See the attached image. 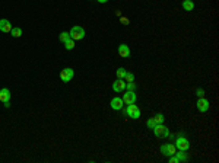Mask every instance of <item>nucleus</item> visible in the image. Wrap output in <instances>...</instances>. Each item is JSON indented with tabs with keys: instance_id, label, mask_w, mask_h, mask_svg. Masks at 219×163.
Segmentation results:
<instances>
[{
	"instance_id": "nucleus-1",
	"label": "nucleus",
	"mask_w": 219,
	"mask_h": 163,
	"mask_svg": "<svg viewBox=\"0 0 219 163\" xmlns=\"http://www.w3.org/2000/svg\"><path fill=\"white\" fill-rule=\"evenodd\" d=\"M124 114H126V115H129L132 119L140 118V109H139V107H137V105H135V103H130V105H127V108L124 109Z\"/></svg>"
},
{
	"instance_id": "nucleus-2",
	"label": "nucleus",
	"mask_w": 219,
	"mask_h": 163,
	"mask_svg": "<svg viewBox=\"0 0 219 163\" xmlns=\"http://www.w3.org/2000/svg\"><path fill=\"white\" fill-rule=\"evenodd\" d=\"M70 38L72 40H75V41H79V40H83L85 38V29L82 28V26H73L72 29H70Z\"/></svg>"
},
{
	"instance_id": "nucleus-3",
	"label": "nucleus",
	"mask_w": 219,
	"mask_h": 163,
	"mask_svg": "<svg viewBox=\"0 0 219 163\" xmlns=\"http://www.w3.org/2000/svg\"><path fill=\"white\" fill-rule=\"evenodd\" d=\"M175 147H177V150H180V152H187V150L190 149V141L187 140L185 137L180 135V137L175 140Z\"/></svg>"
},
{
	"instance_id": "nucleus-4",
	"label": "nucleus",
	"mask_w": 219,
	"mask_h": 163,
	"mask_svg": "<svg viewBox=\"0 0 219 163\" xmlns=\"http://www.w3.org/2000/svg\"><path fill=\"white\" fill-rule=\"evenodd\" d=\"M152 131H153V134L156 135L158 138H164V137H167V135L169 134L168 128L164 125V122L162 124H156V125L153 127V130H152Z\"/></svg>"
},
{
	"instance_id": "nucleus-5",
	"label": "nucleus",
	"mask_w": 219,
	"mask_h": 163,
	"mask_svg": "<svg viewBox=\"0 0 219 163\" xmlns=\"http://www.w3.org/2000/svg\"><path fill=\"white\" fill-rule=\"evenodd\" d=\"M10 90L7 89V87H3V89H0V102H3L5 103L6 108L10 107Z\"/></svg>"
},
{
	"instance_id": "nucleus-6",
	"label": "nucleus",
	"mask_w": 219,
	"mask_h": 163,
	"mask_svg": "<svg viewBox=\"0 0 219 163\" xmlns=\"http://www.w3.org/2000/svg\"><path fill=\"white\" fill-rule=\"evenodd\" d=\"M73 76H75V72H73V68H70V67L63 68L62 72H60V79H62V82H64V83L70 82V80L73 79Z\"/></svg>"
},
{
	"instance_id": "nucleus-7",
	"label": "nucleus",
	"mask_w": 219,
	"mask_h": 163,
	"mask_svg": "<svg viewBox=\"0 0 219 163\" xmlns=\"http://www.w3.org/2000/svg\"><path fill=\"white\" fill-rule=\"evenodd\" d=\"M196 107H197V109H199V112H206L209 109V107H210V102H209L206 98H199Z\"/></svg>"
},
{
	"instance_id": "nucleus-8",
	"label": "nucleus",
	"mask_w": 219,
	"mask_h": 163,
	"mask_svg": "<svg viewBox=\"0 0 219 163\" xmlns=\"http://www.w3.org/2000/svg\"><path fill=\"white\" fill-rule=\"evenodd\" d=\"M121 99H123L124 105H130V103H135L136 99H137V96H136L135 92H132V90H127V93H124Z\"/></svg>"
},
{
	"instance_id": "nucleus-9",
	"label": "nucleus",
	"mask_w": 219,
	"mask_h": 163,
	"mask_svg": "<svg viewBox=\"0 0 219 163\" xmlns=\"http://www.w3.org/2000/svg\"><path fill=\"white\" fill-rule=\"evenodd\" d=\"M110 107L114 109V111H120V109H123L124 107V102L121 98H118V96H116V98H112L111 102H110Z\"/></svg>"
},
{
	"instance_id": "nucleus-10",
	"label": "nucleus",
	"mask_w": 219,
	"mask_h": 163,
	"mask_svg": "<svg viewBox=\"0 0 219 163\" xmlns=\"http://www.w3.org/2000/svg\"><path fill=\"white\" fill-rule=\"evenodd\" d=\"M124 89H126V82H124V79H117L112 83V90H114V92L120 93V92H123Z\"/></svg>"
},
{
	"instance_id": "nucleus-11",
	"label": "nucleus",
	"mask_w": 219,
	"mask_h": 163,
	"mask_svg": "<svg viewBox=\"0 0 219 163\" xmlns=\"http://www.w3.org/2000/svg\"><path fill=\"white\" fill-rule=\"evenodd\" d=\"M0 31L5 34H10L12 31V23L7 19H0Z\"/></svg>"
},
{
	"instance_id": "nucleus-12",
	"label": "nucleus",
	"mask_w": 219,
	"mask_h": 163,
	"mask_svg": "<svg viewBox=\"0 0 219 163\" xmlns=\"http://www.w3.org/2000/svg\"><path fill=\"white\" fill-rule=\"evenodd\" d=\"M118 54L120 57H123V58H129L130 57V48L127 44H121L118 47Z\"/></svg>"
},
{
	"instance_id": "nucleus-13",
	"label": "nucleus",
	"mask_w": 219,
	"mask_h": 163,
	"mask_svg": "<svg viewBox=\"0 0 219 163\" xmlns=\"http://www.w3.org/2000/svg\"><path fill=\"white\" fill-rule=\"evenodd\" d=\"M183 9H184V10H193V9H194L193 0H184V2H183Z\"/></svg>"
},
{
	"instance_id": "nucleus-14",
	"label": "nucleus",
	"mask_w": 219,
	"mask_h": 163,
	"mask_svg": "<svg viewBox=\"0 0 219 163\" xmlns=\"http://www.w3.org/2000/svg\"><path fill=\"white\" fill-rule=\"evenodd\" d=\"M10 34H12V37H13V38H19V37L22 35V29L19 28V26H16V28H12Z\"/></svg>"
},
{
	"instance_id": "nucleus-15",
	"label": "nucleus",
	"mask_w": 219,
	"mask_h": 163,
	"mask_svg": "<svg viewBox=\"0 0 219 163\" xmlns=\"http://www.w3.org/2000/svg\"><path fill=\"white\" fill-rule=\"evenodd\" d=\"M64 48H66V50H69V51L73 50V48H75V40L69 38V40L64 42Z\"/></svg>"
},
{
	"instance_id": "nucleus-16",
	"label": "nucleus",
	"mask_w": 219,
	"mask_h": 163,
	"mask_svg": "<svg viewBox=\"0 0 219 163\" xmlns=\"http://www.w3.org/2000/svg\"><path fill=\"white\" fill-rule=\"evenodd\" d=\"M69 38H70V34H69V32H62V34L59 35V40L62 41L63 44H64V42H66Z\"/></svg>"
},
{
	"instance_id": "nucleus-17",
	"label": "nucleus",
	"mask_w": 219,
	"mask_h": 163,
	"mask_svg": "<svg viewBox=\"0 0 219 163\" xmlns=\"http://www.w3.org/2000/svg\"><path fill=\"white\" fill-rule=\"evenodd\" d=\"M126 68H123V67H120V68H117V79H124V76H126Z\"/></svg>"
},
{
	"instance_id": "nucleus-18",
	"label": "nucleus",
	"mask_w": 219,
	"mask_h": 163,
	"mask_svg": "<svg viewBox=\"0 0 219 163\" xmlns=\"http://www.w3.org/2000/svg\"><path fill=\"white\" fill-rule=\"evenodd\" d=\"M124 82H126V83H129V82H135V74L127 72L126 76H124Z\"/></svg>"
},
{
	"instance_id": "nucleus-19",
	"label": "nucleus",
	"mask_w": 219,
	"mask_h": 163,
	"mask_svg": "<svg viewBox=\"0 0 219 163\" xmlns=\"http://www.w3.org/2000/svg\"><path fill=\"white\" fill-rule=\"evenodd\" d=\"M153 119H155V122L156 124H162L164 119H165V117H164V114H156V115L153 117Z\"/></svg>"
},
{
	"instance_id": "nucleus-20",
	"label": "nucleus",
	"mask_w": 219,
	"mask_h": 163,
	"mask_svg": "<svg viewBox=\"0 0 219 163\" xmlns=\"http://www.w3.org/2000/svg\"><path fill=\"white\" fill-rule=\"evenodd\" d=\"M155 125H156V122H155V119H153V118H149L148 121H146V127H148L149 130H153V127H155Z\"/></svg>"
},
{
	"instance_id": "nucleus-21",
	"label": "nucleus",
	"mask_w": 219,
	"mask_h": 163,
	"mask_svg": "<svg viewBox=\"0 0 219 163\" xmlns=\"http://www.w3.org/2000/svg\"><path fill=\"white\" fill-rule=\"evenodd\" d=\"M168 153H169V156H172V154L177 153V147H175V144H168Z\"/></svg>"
},
{
	"instance_id": "nucleus-22",
	"label": "nucleus",
	"mask_w": 219,
	"mask_h": 163,
	"mask_svg": "<svg viewBox=\"0 0 219 163\" xmlns=\"http://www.w3.org/2000/svg\"><path fill=\"white\" fill-rule=\"evenodd\" d=\"M177 157H178V160H187V159H189V156L185 154V152H180V150H178V153H177Z\"/></svg>"
},
{
	"instance_id": "nucleus-23",
	"label": "nucleus",
	"mask_w": 219,
	"mask_h": 163,
	"mask_svg": "<svg viewBox=\"0 0 219 163\" xmlns=\"http://www.w3.org/2000/svg\"><path fill=\"white\" fill-rule=\"evenodd\" d=\"M161 153H162L164 156H167V157H169V153H168V144H164V146H161Z\"/></svg>"
},
{
	"instance_id": "nucleus-24",
	"label": "nucleus",
	"mask_w": 219,
	"mask_h": 163,
	"mask_svg": "<svg viewBox=\"0 0 219 163\" xmlns=\"http://www.w3.org/2000/svg\"><path fill=\"white\" fill-rule=\"evenodd\" d=\"M135 87H136L135 82H129V83H126V89H127V90H132V92H135Z\"/></svg>"
},
{
	"instance_id": "nucleus-25",
	"label": "nucleus",
	"mask_w": 219,
	"mask_h": 163,
	"mask_svg": "<svg viewBox=\"0 0 219 163\" xmlns=\"http://www.w3.org/2000/svg\"><path fill=\"white\" fill-rule=\"evenodd\" d=\"M196 95H197V98H203V96H205V90L203 89H196Z\"/></svg>"
},
{
	"instance_id": "nucleus-26",
	"label": "nucleus",
	"mask_w": 219,
	"mask_h": 163,
	"mask_svg": "<svg viewBox=\"0 0 219 163\" xmlns=\"http://www.w3.org/2000/svg\"><path fill=\"white\" fill-rule=\"evenodd\" d=\"M120 22L123 23V25H129L130 23V21L127 19V17H123V16H120Z\"/></svg>"
},
{
	"instance_id": "nucleus-27",
	"label": "nucleus",
	"mask_w": 219,
	"mask_h": 163,
	"mask_svg": "<svg viewBox=\"0 0 219 163\" xmlns=\"http://www.w3.org/2000/svg\"><path fill=\"white\" fill-rule=\"evenodd\" d=\"M98 2H99V3H107L108 0H98Z\"/></svg>"
}]
</instances>
